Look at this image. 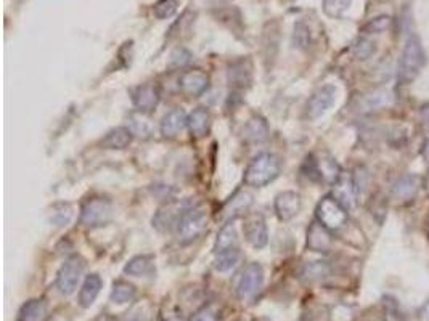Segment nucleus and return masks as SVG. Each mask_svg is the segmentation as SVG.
<instances>
[{"label":"nucleus","instance_id":"f257e3e1","mask_svg":"<svg viewBox=\"0 0 429 321\" xmlns=\"http://www.w3.org/2000/svg\"><path fill=\"white\" fill-rule=\"evenodd\" d=\"M280 171H282V164H280L278 157L272 152H262V155L254 157L251 164L248 166L245 175H243V182L248 187L262 188L273 182L280 175Z\"/></svg>","mask_w":429,"mask_h":321},{"label":"nucleus","instance_id":"f03ea898","mask_svg":"<svg viewBox=\"0 0 429 321\" xmlns=\"http://www.w3.org/2000/svg\"><path fill=\"white\" fill-rule=\"evenodd\" d=\"M426 63L425 50L420 39L416 36H410L405 42L404 52H402L400 63H399V81L402 84H410L415 81V77L420 75Z\"/></svg>","mask_w":429,"mask_h":321},{"label":"nucleus","instance_id":"7ed1b4c3","mask_svg":"<svg viewBox=\"0 0 429 321\" xmlns=\"http://www.w3.org/2000/svg\"><path fill=\"white\" fill-rule=\"evenodd\" d=\"M209 222V214L208 209L201 206H193L180 217L179 224L176 225V236L179 243L188 244L193 243L195 240H198L201 235L206 231Z\"/></svg>","mask_w":429,"mask_h":321},{"label":"nucleus","instance_id":"20e7f679","mask_svg":"<svg viewBox=\"0 0 429 321\" xmlns=\"http://www.w3.org/2000/svg\"><path fill=\"white\" fill-rule=\"evenodd\" d=\"M113 219V204L105 198H90L81 209V224L86 228L105 227Z\"/></svg>","mask_w":429,"mask_h":321},{"label":"nucleus","instance_id":"39448f33","mask_svg":"<svg viewBox=\"0 0 429 321\" xmlns=\"http://www.w3.org/2000/svg\"><path fill=\"white\" fill-rule=\"evenodd\" d=\"M86 270V262L81 256H73L65 260L60 270L57 273V289L63 296H71L77 289V284L81 281Z\"/></svg>","mask_w":429,"mask_h":321},{"label":"nucleus","instance_id":"423d86ee","mask_svg":"<svg viewBox=\"0 0 429 321\" xmlns=\"http://www.w3.org/2000/svg\"><path fill=\"white\" fill-rule=\"evenodd\" d=\"M307 166V177H310L312 180L326 182V183H335L340 178V166L336 164V161L331 156H328L326 152L322 155H312L307 157L306 161Z\"/></svg>","mask_w":429,"mask_h":321},{"label":"nucleus","instance_id":"0eeeda50","mask_svg":"<svg viewBox=\"0 0 429 321\" xmlns=\"http://www.w3.org/2000/svg\"><path fill=\"white\" fill-rule=\"evenodd\" d=\"M317 220L330 231L340 230L347 222V209L333 196H326L317 206Z\"/></svg>","mask_w":429,"mask_h":321},{"label":"nucleus","instance_id":"6e6552de","mask_svg":"<svg viewBox=\"0 0 429 321\" xmlns=\"http://www.w3.org/2000/svg\"><path fill=\"white\" fill-rule=\"evenodd\" d=\"M264 284V270L262 267L257 264V262H253V264H248L243 268L240 275H238V281L235 286L236 296L241 299V301H246V299H251L253 296H256V292L262 288Z\"/></svg>","mask_w":429,"mask_h":321},{"label":"nucleus","instance_id":"1a4fd4ad","mask_svg":"<svg viewBox=\"0 0 429 321\" xmlns=\"http://www.w3.org/2000/svg\"><path fill=\"white\" fill-rule=\"evenodd\" d=\"M190 208H193V204L190 201H183V203L172 201L166 204V206L158 210L155 217H153V227L161 231L176 228L180 217H182Z\"/></svg>","mask_w":429,"mask_h":321},{"label":"nucleus","instance_id":"9d476101","mask_svg":"<svg viewBox=\"0 0 429 321\" xmlns=\"http://www.w3.org/2000/svg\"><path fill=\"white\" fill-rule=\"evenodd\" d=\"M336 100V87L335 86H323L319 91L312 93L306 107V114L309 119H319L333 107Z\"/></svg>","mask_w":429,"mask_h":321},{"label":"nucleus","instance_id":"9b49d317","mask_svg":"<svg viewBox=\"0 0 429 321\" xmlns=\"http://www.w3.org/2000/svg\"><path fill=\"white\" fill-rule=\"evenodd\" d=\"M243 233L248 243L256 249H262L269 243V231L262 215H250L243 225Z\"/></svg>","mask_w":429,"mask_h":321},{"label":"nucleus","instance_id":"f8f14e48","mask_svg":"<svg viewBox=\"0 0 429 321\" xmlns=\"http://www.w3.org/2000/svg\"><path fill=\"white\" fill-rule=\"evenodd\" d=\"M132 102H134L137 111L148 114L160 103V91H158L156 86H151V84L139 86L132 91Z\"/></svg>","mask_w":429,"mask_h":321},{"label":"nucleus","instance_id":"ddd939ff","mask_svg":"<svg viewBox=\"0 0 429 321\" xmlns=\"http://www.w3.org/2000/svg\"><path fill=\"white\" fill-rule=\"evenodd\" d=\"M333 198H335L338 203H341L346 209H352L356 206L357 187L356 182H354V177L349 175V173H341L340 178L335 182Z\"/></svg>","mask_w":429,"mask_h":321},{"label":"nucleus","instance_id":"4468645a","mask_svg":"<svg viewBox=\"0 0 429 321\" xmlns=\"http://www.w3.org/2000/svg\"><path fill=\"white\" fill-rule=\"evenodd\" d=\"M301 206V196L294 191H283L280 193L277 198H275V212H277L278 219L283 220V222H288V220L294 219L296 215L299 214Z\"/></svg>","mask_w":429,"mask_h":321},{"label":"nucleus","instance_id":"2eb2a0df","mask_svg":"<svg viewBox=\"0 0 429 321\" xmlns=\"http://www.w3.org/2000/svg\"><path fill=\"white\" fill-rule=\"evenodd\" d=\"M209 87V77L206 72L195 70V71H187L183 72L182 77H180V88L185 95L188 97H200L203 95Z\"/></svg>","mask_w":429,"mask_h":321},{"label":"nucleus","instance_id":"dca6fc26","mask_svg":"<svg viewBox=\"0 0 429 321\" xmlns=\"http://www.w3.org/2000/svg\"><path fill=\"white\" fill-rule=\"evenodd\" d=\"M253 194L250 191H245V189H240V191H236L233 196L224 204V208H222V219L227 220H233L236 219L238 215L245 214L248 209L251 208L253 204Z\"/></svg>","mask_w":429,"mask_h":321},{"label":"nucleus","instance_id":"f3484780","mask_svg":"<svg viewBox=\"0 0 429 321\" xmlns=\"http://www.w3.org/2000/svg\"><path fill=\"white\" fill-rule=\"evenodd\" d=\"M188 125V116L182 108L172 109L161 120V134L166 139H174Z\"/></svg>","mask_w":429,"mask_h":321},{"label":"nucleus","instance_id":"a211bd4d","mask_svg":"<svg viewBox=\"0 0 429 321\" xmlns=\"http://www.w3.org/2000/svg\"><path fill=\"white\" fill-rule=\"evenodd\" d=\"M333 244L330 230L320 222H314L307 231V247L315 252H328Z\"/></svg>","mask_w":429,"mask_h":321},{"label":"nucleus","instance_id":"6ab92c4d","mask_svg":"<svg viewBox=\"0 0 429 321\" xmlns=\"http://www.w3.org/2000/svg\"><path fill=\"white\" fill-rule=\"evenodd\" d=\"M102 286L103 281L97 273H90V275H87L86 280L82 283L81 291H79V305H81L82 308L92 307L95 299L98 297L100 291H102Z\"/></svg>","mask_w":429,"mask_h":321},{"label":"nucleus","instance_id":"aec40b11","mask_svg":"<svg viewBox=\"0 0 429 321\" xmlns=\"http://www.w3.org/2000/svg\"><path fill=\"white\" fill-rule=\"evenodd\" d=\"M211 113L206 108H197L188 114V130L197 139H201L209 132L211 129Z\"/></svg>","mask_w":429,"mask_h":321},{"label":"nucleus","instance_id":"412c9836","mask_svg":"<svg viewBox=\"0 0 429 321\" xmlns=\"http://www.w3.org/2000/svg\"><path fill=\"white\" fill-rule=\"evenodd\" d=\"M243 135H245V140L250 141V143H262V141H266L269 136V125L266 119L261 118V116H253L246 123Z\"/></svg>","mask_w":429,"mask_h":321},{"label":"nucleus","instance_id":"4be33fe9","mask_svg":"<svg viewBox=\"0 0 429 321\" xmlns=\"http://www.w3.org/2000/svg\"><path fill=\"white\" fill-rule=\"evenodd\" d=\"M132 130L127 127H116L105 135L102 146L107 150H124L132 141Z\"/></svg>","mask_w":429,"mask_h":321},{"label":"nucleus","instance_id":"5701e85b","mask_svg":"<svg viewBox=\"0 0 429 321\" xmlns=\"http://www.w3.org/2000/svg\"><path fill=\"white\" fill-rule=\"evenodd\" d=\"M418 185H420V178L415 175L400 177L393 187V196L399 201H409L416 194Z\"/></svg>","mask_w":429,"mask_h":321},{"label":"nucleus","instance_id":"b1692460","mask_svg":"<svg viewBox=\"0 0 429 321\" xmlns=\"http://www.w3.org/2000/svg\"><path fill=\"white\" fill-rule=\"evenodd\" d=\"M230 249H238V233L235 225L232 222H227L224 227L220 228L219 235H217L216 244H214V254L217 252H224Z\"/></svg>","mask_w":429,"mask_h":321},{"label":"nucleus","instance_id":"393cba45","mask_svg":"<svg viewBox=\"0 0 429 321\" xmlns=\"http://www.w3.org/2000/svg\"><path fill=\"white\" fill-rule=\"evenodd\" d=\"M135 296H137V289L134 284L123 281V280L113 283V289H111V294H110L111 302H114L118 305L129 304L134 301Z\"/></svg>","mask_w":429,"mask_h":321},{"label":"nucleus","instance_id":"a878e982","mask_svg":"<svg viewBox=\"0 0 429 321\" xmlns=\"http://www.w3.org/2000/svg\"><path fill=\"white\" fill-rule=\"evenodd\" d=\"M153 257L151 256H137L130 259L124 267V273L129 276H143L151 273Z\"/></svg>","mask_w":429,"mask_h":321},{"label":"nucleus","instance_id":"bb28decb","mask_svg":"<svg viewBox=\"0 0 429 321\" xmlns=\"http://www.w3.org/2000/svg\"><path fill=\"white\" fill-rule=\"evenodd\" d=\"M47 312V307L44 301H39V299H31V301L26 302L23 307L20 310V321H40L44 318V315Z\"/></svg>","mask_w":429,"mask_h":321},{"label":"nucleus","instance_id":"cd10ccee","mask_svg":"<svg viewBox=\"0 0 429 321\" xmlns=\"http://www.w3.org/2000/svg\"><path fill=\"white\" fill-rule=\"evenodd\" d=\"M391 102H393V95H391V92L376 91L365 97L362 107L365 108V111H373V109L388 107V104H391Z\"/></svg>","mask_w":429,"mask_h":321},{"label":"nucleus","instance_id":"c85d7f7f","mask_svg":"<svg viewBox=\"0 0 429 321\" xmlns=\"http://www.w3.org/2000/svg\"><path fill=\"white\" fill-rule=\"evenodd\" d=\"M73 219V208L68 203H58L50 209V224L55 227H66Z\"/></svg>","mask_w":429,"mask_h":321},{"label":"nucleus","instance_id":"c756f323","mask_svg":"<svg viewBox=\"0 0 429 321\" xmlns=\"http://www.w3.org/2000/svg\"><path fill=\"white\" fill-rule=\"evenodd\" d=\"M238 260H240V251L230 249L224 252H217L213 264L217 272H229L238 264Z\"/></svg>","mask_w":429,"mask_h":321},{"label":"nucleus","instance_id":"7c9ffc66","mask_svg":"<svg viewBox=\"0 0 429 321\" xmlns=\"http://www.w3.org/2000/svg\"><path fill=\"white\" fill-rule=\"evenodd\" d=\"M229 79L233 86H245V84L251 82V66L245 68V61H236L233 63L230 71H229Z\"/></svg>","mask_w":429,"mask_h":321},{"label":"nucleus","instance_id":"2f4dec72","mask_svg":"<svg viewBox=\"0 0 429 321\" xmlns=\"http://www.w3.org/2000/svg\"><path fill=\"white\" fill-rule=\"evenodd\" d=\"M328 273H330V265L326 262H310L307 264L303 270V276L306 280L314 281L320 280V278H325Z\"/></svg>","mask_w":429,"mask_h":321},{"label":"nucleus","instance_id":"473e14b6","mask_svg":"<svg viewBox=\"0 0 429 321\" xmlns=\"http://www.w3.org/2000/svg\"><path fill=\"white\" fill-rule=\"evenodd\" d=\"M351 3L352 0H323V12L330 18H340Z\"/></svg>","mask_w":429,"mask_h":321},{"label":"nucleus","instance_id":"72a5a7b5","mask_svg":"<svg viewBox=\"0 0 429 321\" xmlns=\"http://www.w3.org/2000/svg\"><path fill=\"white\" fill-rule=\"evenodd\" d=\"M130 130L137 136H148L151 134V124L143 113L132 114L130 118Z\"/></svg>","mask_w":429,"mask_h":321},{"label":"nucleus","instance_id":"f704fd0d","mask_svg":"<svg viewBox=\"0 0 429 321\" xmlns=\"http://www.w3.org/2000/svg\"><path fill=\"white\" fill-rule=\"evenodd\" d=\"M179 0H158L153 7V13L158 19H167L177 12Z\"/></svg>","mask_w":429,"mask_h":321},{"label":"nucleus","instance_id":"c9c22d12","mask_svg":"<svg viewBox=\"0 0 429 321\" xmlns=\"http://www.w3.org/2000/svg\"><path fill=\"white\" fill-rule=\"evenodd\" d=\"M352 52L359 60H367V58H370L375 54V44L372 40H368L367 38H360L356 44H354Z\"/></svg>","mask_w":429,"mask_h":321},{"label":"nucleus","instance_id":"e433bc0d","mask_svg":"<svg viewBox=\"0 0 429 321\" xmlns=\"http://www.w3.org/2000/svg\"><path fill=\"white\" fill-rule=\"evenodd\" d=\"M391 26L389 17H379L370 21V23L362 29L363 34H376V33H384Z\"/></svg>","mask_w":429,"mask_h":321},{"label":"nucleus","instance_id":"4c0bfd02","mask_svg":"<svg viewBox=\"0 0 429 321\" xmlns=\"http://www.w3.org/2000/svg\"><path fill=\"white\" fill-rule=\"evenodd\" d=\"M190 61H192V54H190L187 49H183V47H180V49H176L172 52L169 66H171V68H183V66H187Z\"/></svg>","mask_w":429,"mask_h":321},{"label":"nucleus","instance_id":"58836bf2","mask_svg":"<svg viewBox=\"0 0 429 321\" xmlns=\"http://www.w3.org/2000/svg\"><path fill=\"white\" fill-rule=\"evenodd\" d=\"M294 44H298V47H306L309 45V29H307V26L304 23H298L294 26Z\"/></svg>","mask_w":429,"mask_h":321},{"label":"nucleus","instance_id":"ea45409f","mask_svg":"<svg viewBox=\"0 0 429 321\" xmlns=\"http://www.w3.org/2000/svg\"><path fill=\"white\" fill-rule=\"evenodd\" d=\"M190 321H217V317L214 315L213 310L203 308V310H200V312L195 313Z\"/></svg>","mask_w":429,"mask_h":321},{"label":"nucleus","instance_id":"a19ab883","mask_svg":"<svg viewBox=\"0 0 429 321\" xmlns=\"http://www.w3.org/2000/svg\"><path fill=\"white\" fill-rule=\"evenodd\" d=\"M423 157H425V161L429 164V139H426L425 145H423Z\"/></svg>","mask_w":429,"mask_h":321},{"label":"nucleus","instance_id":"79ce46f5","mask_svg":"<svg viewBox=\"0 0 429 321\" xmlns=\"http://www.w3.org/2000/svg\"><path fill=\"white\" fill-rule=\"evenodd\" d=\"M421 320L423 321H429V302H426L425 307L421 308Z\"/></svg>","mask_w":429,"mask_h":321},{"label":"nucleus","instance_id":"37998d69","mask_svg":"<svg viewBox=\"0 0 429 321\" xmlns=\"http://www.w3.org/2000/svg\"><path fill=\"white\" fill-rule=\"evenodd\" d=\"M423 119H425V123L429 125V107L423 109Z\"/></svg>","mask_w":429,"mask_h":321},{"label":"nucleus","instance_id":"c03bdc74","mask_svg":"<svg viewBox=\"0 0 429 321\" xmlns=\"http://www.w3.org/2000/svg\"><path fill=\"white\" fill-rule=\"evenodd\" d=\"M426 189H428V193H429V173H428V177H426Z\"/></svg>","mask_w":429,"mask_h":321},{"label":"nucleus","instance_id":"a18cd8bd","mask_svg":"<svg viewBox=\"0 0 429 321\" xmlns=\"http://www.w3.org/2000/svg\"><path fill=\"white\" fill-rule=\"evenodd\" d=\"M169 321H180V320H177V318H172V320H169Z\"/></svg>","mask_w":429,"mask_h":321},{"label":"nucleus","instance_id":"49530a36","mask_svg":"<svg viewBox=\"0 0 429 321\" xmlns=\"http://www.w3.org/2000/svg\"><path fill=\"white\" fill-rule=\"evenodd\" d=\"M52 321H58V320H52Z\"/></svg>","mask_w":429,"mask_h":321}]
</instances>
